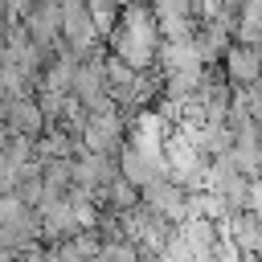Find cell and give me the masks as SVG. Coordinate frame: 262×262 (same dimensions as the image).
<instances>
[{
  "label": "cell",
  "mask_w": 262,
  "mask_h": 262,
  "mask_svg": "<svg viewBox=\"0 0 262 262\" xmlns=\"http://www.w3.org/2000/svg\"><path fill=\"white\" fill-rule=\"evenodd\" d=\"M115 49H119V61H127L131 70H143L156 53V20L147 16V8H127L123 20H119V37H115Z\"/></svg>",
  "instance_id": "cell-1"
}]
</instances>
